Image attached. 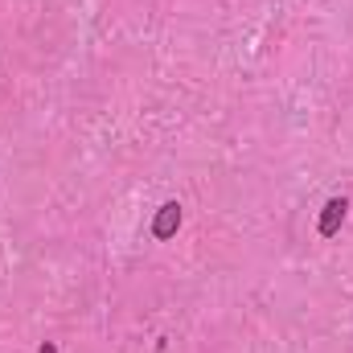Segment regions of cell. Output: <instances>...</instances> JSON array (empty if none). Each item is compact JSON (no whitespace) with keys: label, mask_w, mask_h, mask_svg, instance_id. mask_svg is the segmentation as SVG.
Instances as JSON below:
<instances>
[{"label":"cell","mask_w":353,"mask_h":353,"mask_svg":"<svg viewBox=\"0 0 353 353\" xmlns=\"http://www.w3.org/2000/svg\"><path fill=\"white\" fill-rule=\"evenodd\" d=\"M181 218H185V210H181V201H165L157 214H152V239L157 243H165V239H173L176 230H181Z\"/></svg>","instance_id":"6da1fadb"},{"label":"cell","mask_w":353,"mask_h":353,"mask_svg":"<svg viewBox=\"0 0 353 353\" xmlns=\"http://www.w3.org/2000/svg\"><path fill=\"white\" fill-rule=\"evenodd\" d=\"M345 214H350V201H345V197H329L325 210H321V218H316V234H321V239H337Z\"/></svg>","instance_id":"7a4b0ae2"},{"label":"cell","mask_w":353,"mask_h":353,"mask_svg":"<svg viewBox=\"0 0 353 353\" xmlns=\"http://www.w3.org/2000/svg\"><path fill=\"white\" fill-rule=\"evenodd\" d=\"M37 353H58V341H41V345H37Z\"/></svg>","instance_id":"3957f363"}]
</instances>
